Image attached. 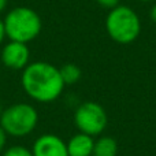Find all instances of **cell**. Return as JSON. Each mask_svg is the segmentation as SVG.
I'll return each mask as SVG.
<instances>
[{
    "instance_id": "cell-10",
    "label": "cell",
    "mask_w": 156,
    "mask_h": 156,
    "mask_svg": "<svg viewBox=\"0 0 156 156\" xmlns=\"http://www.w3.org/2000/svg\"><path fill=\"white\" fill-rule=\"evenodd\" d=\"M59 73H60L63 82H65V85H74V83H77L80 81L81 76H82L81 69L77 65H74V63H66V65H63L62 67H59Z\"/></svg>"
},
{
    "instance_id": "cell-5",
    "label": "cell",
    "mask_w": 156,
    "mask_h": 156,
    "mask_svg": "<svg viewBox=\"0 0 156 156\" xmlns=\"http://www.w3.org/2000/svg\"><path fill=\"white\" fill-rule=\"evenodd\" d=\"M105 110L96 101H85L74 112V123L81 133L89 136H99L107 127Z\"/></svg>"
},
{
    "instance_id": "cell-1",
    "label": "cell",
    "mask_w": 156,
    "mask_h": 156,
    "mask_svg": "<svg viewBox=\"0 0 156 156\" xmlns=\"http://www.w3.org/2000/svg\"><path fill=\"white\" fill-rule=\"evenodd\" d=\"M21 85L25 93L38 103H52L62 94L65 82L59 67L48 62H32L22 70Z\"/></svg>"
},
{
    "instance_id": "cell-13",
    "label": "cell",
    "mask_w": 156,
    "mask_h": 156,
    "mask_svg": "<svg viewBox=\"0 0 156 156\" xmlns=\"http://www.w3.org/2000/svg\"><path fill=\"white\" fill-rule=\"evenodd\" d=\"M7 140H8V134L5 133V130L0 126V154L7 148Z\"/></svg>"
},
{
    "instance_id": "cell-11",
    "label": "cell",
    "mask_w": 156,
    "mask_h": 156,
    "mask_svg": "<svg viewBox=\"0 0 156 156\" xmlns=\"http://www.w3.org/2000/svg\"><path fill=\"white\" fill-rule=\"evenodd\" d=\"M2 156H33L32 149L23 145H11L2 152Z\"/></svg>"
},
{
    "instance_id": "cell-6",
    "label": "cell",
    "mask_w": 156,
    "mask_h": 156,
    "mask_svg": "<svg viewBox=\"0 0 156 156\" xmlns=\"http://www.w3.org/2000/svg\"><path fill=\"white\" fill-rule=\"evenodd\" d=\"M0 59L3 66L10 70H23L30 63V49L27 44L10 40L3 45Z\"/></svg>"
},
{
    "instance_id": "cell-9",
    "label": "cell",
    "mask_w": 156,
    "mask_h": 156,
    "mask_svg": "<svg viewBox=\"0 0 156 156\" xmlns=\"http://www.w3.org/2000/svg\"><path fill=\"white\" fill-rule=\"evenodd\" d=\"M118 144L111 137H100L94 141L92 156H116Z\"/></svg>"
},
{
    "instance_id": "cell-17",
    "label": "cell",
    "mask_w": 156,
    "mask_h": 156,
    "mask_svg": "<svg viewBox=\"0 0 156 156\" xmlns=\"http://www.w3.org/2000/svg\"><path fill=\"white\" fill-rule=\"evenodd\" d=\"M140 3H151V2H155V0H137Z\"/></svg>"
},
{
    "instance_id": "cell-4",
    "label": "cell",
    "mask_w": 156,
    "mask_h": 156,
    "mask_svg": "<svg viewBox=\"0 0 156 156\" xmlns=\"http://www.w3.org/2000/svg\"><path fill=\"white\" fill-rule=\"evenodd\" d=\"M38 123V112L29 103H15L0 112V126L8 137H26L34 132Z\"/></svg>"
},
{
    "instance_id": "cell-16",
    "label": "cell",
    "mask_w": 156,
    "mask_h": 156,
    "mask_svg": "<svg viewBox=\"0 0 156 156\" xmlns=\"http://www.w3.org/2000/svg\"><path fill=\"white\" fill-rule=\"evenodd\" d=\"M7 5H8V0H0V14L7 10Z\"/></svg>"
},
{
    "instance_id": "cell-15",
    "label": "cell",
    "mask_w": 156,
    "mask_h": 156,
    "mask_svg": "<svg viewBox=\"0 0 156 156\" xmlns=\"http://www.w3.org/2000/svg\"><path fill=\"white\" fill-rule=\"evenodd\" d=\"M149 16H151V21L156 25V3H155L154 5H152L151 11H149Z\"/></svg>"
},
{
    "instance_id": "cell-7",
    "label": "cell",
    "mask_w": 156,
    "mask_h": 156,
    "mask_svg": "<svg viewBox=\"0 0 156 156\" xmlns=\"http://www.w3.org/2000/svg\"><path fill=\"white\" fill-rule=\"evenodd\" d=\"M33 156H69L66 143L56 134L47 133L36 138L32 147Z\"/></svg>"
},
{
    "instance_id": "cell-14",
    "label": "cell",
    "mask_w": 156,
    "mask_h": 156,
    "mask_svg": "<svg viewBox=\"0 0 156 156\" xmlns=\"http://www.w3.org/2000/svg\"><path fill=\"white\" fill-rule=\"evenodd\" d=\"M7 37L5 36V29H4V22H3V18H0V45L3 44L4 38Z\"/></svg>"
},
{
    "instance_id": "cell-8",
    "label": "cell",
    "mask_w": 156,
    "mask_h": 156,
    "mask_svg": "<svg viewBox=\"0 0 156 156\" xmlns=\"http://www.w3.org/2000/svg\"><path fill=\"white\" fill-rule=\"evenodd\" d=\"M69 156H92L94 140L92 136L85 133H77L66 143Z\"/></svg>"
},
{
    "instance_id": "cell-3",
    "label": "cell",
    "mask_w": 156,
    "mask_h": 156,
    "mask_svg": "<svg viewBox=\"0 0 156 156\" xmlns=\"http://www.w3.org/2000/svg\"><path fill=\"white\" fill-rule=\"evenodd\" d=\"M105 30L112 41L118 44H132L141 33L138 14L129 5H116L105 16Z\"/></svg>"
},
{
    "instance_id": "cell-2",
    "label": "cell",
    "mask_w": 156,
    "mask_h": 156,
    "mask_svg": "<svg viewBox=\"0 0 156 156\" xmlns=\"http://www.w3.org/2000/svg\"><path fill=\"white\" fill-rule=\"evenodd\" d=\"M5 36L8 40L30 43L38 37L43 29V21L33 8L26 5L14 7L3 18Z\"/></svg>"
},
{
    "instance_id": "cell-12",
    "label": "cell",
    "mask_w": 156,
    "mask_h": 156,
    "mask_svg": "<svg viewBox=\"0 0 156 156\" xmlns=\"http://www.w3.org/2000/svg\"><path fill=\"white\" fill-rule=\"evenodd\" d=\"M94 2H96L100 7L107 8V10H111V8L119 5V2H121V0H94Z\"/></svg>"
}]
</instances>
